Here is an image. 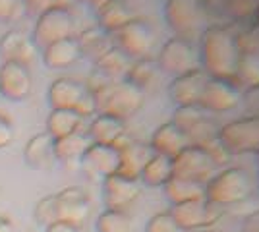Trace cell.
Instances as JSON below:
<instances>
[{"label":"cell","instance_id":"cell-1","mask_svg":"<svg viewBox=\"0 0 259 232\" xmlns=\"http://www.w3.org/2000/svg\"><path fill=\"white\" fill-rule=\"evenodd\" d=\"M201 62L209 77L236 79L240 62L238 39L225 27H209L201 39Z\"/></svg>","mask_w":259,"mask_h":232},{"label":"cell","instance_id":"cell-2","mask_svg":"<svg viewBox=\"0 0 259 232\" xmlns=\"http://www.w3.org/2000/svg\"><path fill=\"white\" fill-rule=\"evenodd\" d=\"M253 194L251 176L240 166H228L207 180L205 199L219 207H228L246 201Z\"/></svg>","mask_w":259,"mask_h":232},{"label":"cell","instance_id":"cell-3","mask_svg":"<svg viewBox=\"0 0 259 232\" xmlns=\"http://www.w3.org/2000/svg\"><path fill=\"white\" fill-rule=\"evenodd\" d=\"M91 95L95 99L97 114H108L118 120H126L130 116H134L143 105V91L128 83L126 79L114 81Z\"/></svg>","mask_w":259,"mask_h":232},{"label":"cell","instance_id":"cell-4","mask_svg":"<svg viewBox=\"0 0 259 232\" xmlns=\"http://www.w3.org/2000/svg\"><path fill=\"white\" fill-rule=\"evenodd\" d=\"M47 101L51 109H70V111L79 112L83 118L97 114L93 95L87 91L83 83H79L72 77L54 79L47 91Z\"/></svg>","mask_w":259,"mask_h":232},{"label":"cell","instance_id":"cell-5","mask_svg":"<svg viewBox=\"0 0 259 232\" xmlns=\"http://www.w3.org/2000/svg\"><path fill=\"white\" fill-rule=\"evenodd\" d=\"M76 20L68 6H53L37 16L31 41L37 49H45L66 37H74Z\"/></svg>","mask_w":259,"mask_h":232},{"label":"cell","instance_id":"cell-6","mask_svg":"<svg viewBox=\"0 0 259 232\" xmlns=\"http://www.w3.org/2000/svg\"><path fill=\"white\" fill-rule=\"evenodd\" d=\"M207 18L205 0H166L164 20L178 37L195 33Z\"/></svg>","mask_w":259,"mask_h":232},{"label":"cell","instance_id":"cell-7","mask_svg":"<svg viewBox=\"0 0 259 232\" xmlns=\"http://www.w3.org/2000/svg\"><path fill=\"white\" fill-rule=\"evenodd\" d=\"M170 215L184 232H201L225 217V207H219L207 199H195L172 205Z\"/></svg>","mask_w":259,"mask_h":232},{"label":"cell","instance_id":"cell-8","mask_svg":"<svg viewBox=\"0 0 259 232\" xmlns=\"http://www.w3.org/2000/svg\"><path fill=\"white\" fill-rule=\"evenodd\" d=\"M219 140L230 155L259 153V116L228 122L219 128Z\"/></svg>","mask_w":259,"mask_h":232},{"label":"cell","instance_id":"cell-9","mask_svg":"<svg viewBox=\"0 0 259 232\" xmlns=\"http://www.w3.org/2000/svg\"><path fill=\"white\" fill-rule=\"evenodd\" d=\"M112 44L120 49L130 58H147L155 44V33L149 27V23L143 20H130L126 25H122L118 31L110 33Z\"/></svg>","mask_w":259,"mask_h":232},{"label":"cell","instance_id":"cell-10","mask_svg":"<svg viewBox=\"0 0 259 232\" xmlns=\"http://www.w3.org/2000/svg\"><path fill=\"white\" fill-rule=\"evenodd\" d=\"M217 163L203 147L188 145L172 159V176L207 182L213 176Z\"/></svg>","mask_w":259,"mask_h":232},{"label":"cell","instance_id":"cell-11","mask_svg":"<svg viewBox=\"0 0 259 232\" xmlns=\"http://www.w3.org/2000/svg\"><path fill=\"white\" fill-rule=\"evenodd\" d=\"M141 194L140 180L122 176V174H110L103 180V203L110 211H126L138 201Z\"/></svg>","mask_w":259,"mask_h":232},{"label":"cell","instance_id":"cell-12","mask_svg":"<svg viewBox=\"0 0 259 232\" xmlns=\"http://www.w3.org/2000/svg\"><path fill=\"white\" fill-rule=\"evenodd\" d=\"M81 170L93 180H105L110 174H116L120 166V151L114 145L91 144L79 159Z\"/></svg>","mask_w":259,"mask_h":232},{"label":"cell","instance_id":"cell-13","mask_svg":"<svg viewBox=\"0 0 259 232\" xmlns=\"http://www.w3.org/2000/svg\"><path fill=\"white\" fill-rule=\"evenodd\" d=\"M56 196V213L58 221L74 224V226H83L91 215V201L89 196L81 188L70 186L54 194Z\"/></svg>","mask_w":259,"mask_h":232},{"label":"cell","instance_id":"cell-14","mask_svg":"<svg viewBox=\"0 0 259 232\" xmlns=\"http://www.w3.org/2000/svg\"><path fill=\"white\" fill-rule=\"evenodd\" d=\"M33 77L29 66L20 62H4L0 66V95L12 103L25 101L31 95Z\"/></svg>","mask_w":259,"mask_h":232},{"label":"cell","instance_id":"cell-15","mask_svg":"<svg viewBox=\"0 0 259 232\" xmlns=\"http://www.w3.org/2000/svg\"><path fill=\"white\" fill-rule=\"evenodd\" d=\"M157 64L174 76H180L184 72H190L197 68V58H195L194 47L188 43L184 37H174L166 41L161 49V55Z\"/></svg>","mask_w":259,"mask_h":232},{"label":"cell","instance_id":"cell-16","mask_svg":"<svg viewBox=\"0 0 259 232\" xmlns=\"http://www.w3.org/2000/svg\"><path fill=\"white\" fill-rule=\"evenodd\" d=\"M240 103V91H238L234 79H223V77H209L203 89V95L199 105L207 111L227 112L232 111Z\"/></svg>","mask_w":259,"mask_h":232},{"label":"cell","instance_id":"cell-17","mask_svg":"<svg viewBox=\"0 0 259 232\" xmlns=\"http://www.w3.org/2000/svg\"><path fill=\"white\" fill-rule=\"evenodd\" d=\"M114 147L120 151L118 174L134 178V180H140L141 170L145 168V165L149 163V159L155 155V151L151 149V145L136 142V140L128 137V133H126Z\"/></svg>","mask_w":259,"mask_h":232},{"label":"cell","instance_id":"cell-18","mask_svg":"<svg viewBox=\"0 0 259 232\" xmlns=\"http://www.w3.org/2000/svg\"><path fill=\"white\" fill-rule=\"evenodd\" d=\"M207 79H209L207 72L205 70H199V68H194L190 72H184V74L174 77V81L170 83V89H168V95H170V99L178 107H184V105H199L201 95H203V89L207 85Z\"/></svg>","mask_w":259,"mask_h":232},{"label":"cell","instance_id":"cell-19","mask_svg":"<svg viewBox=\"0 0 259 232\" xmlns=\"http://www.w3.org/2000/svg\"><path fill=\"white\" fill-rule=\"evenodd\" d=\"M37 55V47L33 44L31 35L23 29H10L0 37V56L4 62H20L29 66Z\"/></svg>","mask_w":259,"mask_h":232},{"label":"cell","instance_id":"cell-20","mask_svg":"<svg viewBox=\"0 0 259 232\" xmlns=\"http://www.w3.org/2000/svg\"><path fill=\"white\" fill-rule=\"evenodd\" d=\"M190 145L188 142V135L182 128H178L174 122H166L159 126L151 137V149L155 153L164 155V157H170L174 159L176 155L184 151L186 147Z\"/></svg>","mask_w":259,"mask_h":232},{"label":"cell","instance_id":"cell-21","mask_svg":"<svg viewBox=\"0 0 259 232\" xmlns=\"http://www.w3.org/2000/svg\"><path fill=\"white\" fill-rule=\"evenodd\" d=\"M81 58L76 37H66L43 49V62L51 70H64Z\"/></svg>","mask_w":259,"mask_h":232},{"label":"cell","instance_id":"cell-22","mask_svg":"<svg viewBox=\"0 0 259 232\" xmlns=\"http://www.w3.org/2000/svg\"><path fill=\"white\" fill-rule=\"evenodd\" d=\"M87 135L91 144L116 145L126 135V126H124V120H118L114 116L97 114L87 128Z\"/></svg>","mask_w":259,"mask_h":232},{"label":"cell","instance_id":"cell-23","mask_svg":"<svg viewBox=\"0 0 259 232\" xmlns=\"http://www.w3.org/2000/svg\"><path fill=\"white\" fill-rule=\"evenodd\" d=\"M54 159V140L47 132L33 135L25 144L23 149V161L33 170H45L49 168Z\"/></svg>","mask_w":259,"mask_h":232},{"label":"cell","instance_id":"cell-24","mask_svg":"<svg viewBox=\"0 0 259 232\" xmlns=\"http://www.w3.org/2000/svg\"><path fill=\"white\" fill-rule=\"evenodd\" d=\"M95 10H97V25L103 27L107 33L118 31L122 25L134 20V14L124 0H105Z\"/></svg>","mask_w":259,"mask_h":232},{"label":"cell","instance_id":"cell-25","mask_svg":"<svg viewBox=\"0 0 259 232\" xmlns=\"http://www.w3.org/2000/svg\"><path fill=\"white\" fill-rule=\"evenodd\" d=\"M76 39H77V44H79L81 56L93 60V64L114 47V44H112V39H110V33H107V31H105L103 27H99V25L83 29Z\"/></svg>","mask_w":259,"mask_h":232},{"label":"cell","instance_id":"cell-26","mask_svg":"<svg viewBox=\"0 0 259 232\" xmlns=\"http://www.w3.org/2000/svg\"><path fill=\"white\" fill-rule=\"evenodd\" d=\"M205 184L207 182H199V180L172 176L162 188H164L166 199L172 205H180V203H186V201L205 199Z\"/></svg>","mask_w":259,"mask_h":232},{"label":"cell","instance_id":"cell-27","mask_svg":"<svg viewBox=\"0 0 259 232\" xmlns=\"http://www.w3.org/2000/svg\"><path fill=\"white\" fill-rule=\"evenodd\" d=\"M89 145H91V140H89L87 132H83V130L68 133L64 137L54 140V159H58L62 163L79 161Z\"/></svg>","mask_w":259,"mask_h":232},{"label":"cell","instance_id":"cell-28","mask_svg":"<svg viewBox=\"0 0 259 232\" xmlns=\"http://www.w3.org/2000/svg\"><path fill=\"white\" fill-rule=\"evenodd\" d=\"M81 122H83V116L76 111L51 109V114L47 116V133L53 140H58V137H64L68 133L81 130Z\"/></svg>","mask_w":259,"mask_h":232},{"label":"cell","instance_id":"cell-29","mask_svg":"<svg viewBox=\"0 0 259 232\" xmlns=\"http://www.w3.org/2000/svg\"><path fill=\"white\" fill-rule=\"evenodd\" d=\"M170 178H172V159L155 153L145 165V168L141 170L140 182L151 188H161Z\"/></svg>","mask_w":259,"mask_h":232},{"label":"cell","instance_id":"cell-30","mask_svg":"<svg viewBox=\"0 0 259 232\" xmlns=\"http://www.w3.org/2000/svg\"><path fill=\"white\" fill-rule=\"evenodd\" d=\"M130 66H132V58L128 55H124L120 49L112 47L107 55L99 58L93 68H97L99 72H103L112 81H122L128 74Z\"/></svg>","mask_w":259,"mask_h":232},{"label":"cell","instance_id":"cell-31","mask_svg":"<svg viewBox=\"0 0 259 232\" xmlns=\"http://www.w3.org/2000/svg\"><path fill=\"white\" fill-rule=\"evenodd\" d=\"M157 66H159V64H157L153 58H149V56H147V58H140V60L132 62V66H130L128 74H126L124 79L143 91V89L147 87L153 79H155Z\"/></svg>","mask_w":259,"mask_h":232},{"label":"cell","instance_id":"cell-32","mask_svg":"<svg viewBox=\"0 0 259 232\" xmlns=\"http://www.w3.org/2000/svg\"><path fill=\"white\" fill-rule=\"evenodd\" d=\"M95 228L97 232H132L134 224H132V217L126 211L105 209L97 217Z\"/></svg>","mask_w":259,"mask_h":232},{"label":"cell","instance_id":"cell-33","mask_svg":"<svg viewBox=\"0 0 259 232\" xmlns=\"http://www.w3.org/2000/svg\"><path fill=\"white\" fill-rule=\"evenodd\" d=\"M236 79L246 85L259 83V49L253 51H242L240 62H238Z\"/></svg>","mask_w":259,"mask_h":232},{"label":"cell","instance_id":"cell-34","mask_svg":"<svg viewBox=\"0 0 259 232\" xmlns=\"http://www.w3.org/2000/svg\"><path fill=\"white\" fill-rule=\"evenodd\" d=\"M33 219L39 226H49L53 222L58 221V213H56V196L51 194V196H45L37 201L35 209H33Z\"/></svg>","mask_w":259,"mask_h":232},{"label":"cell","instance_id":"cell-35","mask_svg":"<svg viewBox=\"0 0 259 232\" xmlns=\"http://www.w3.org/2000/svg\"><path fill=\"white\" fill-rule=\"evenodd\" d=\"M201 118H205L201 105H184V107H176L172 122L178 128H182L184 132H188V130H190L194 124H197Z\"/></svg>","mask_w":259,"mask_h":232},{"label":"cell","instance_id":"cell-36","mask_svg":"<svg viewBox=\"0 0 259 232\" xmlns=\"http://www.w3.org/2000/svg\"><path fill=\"white\" fill-rule=\"evenodd\" d=\"M145 232H184L178 222L174 221V217L170 215V211L164 213H157L145 224Z\"/></svg>","mask_w":259,"mask_h":232},{"label":"cell","instance_id":"cell-37","mask_svg":"<svg viewBox=\"0 0 259 232\" xmlns=\"http://www.w3.org/2000/svg\"><path fill=\"white\" fill-rule=\"evenodd\" d=\"M259 8V0H227V12L232 18H248Z\"/></svg>","mask_w":259,"mask_h":232},{"label":"cell","instance_id":"cell-38","mask_svg":"<svg viewBox=\"0 0 259 232\" xmlns=\"http://www.w3.org/2000/svg\"><path fill=\"white\" fill-rule=\"evenodd\" d=\"M23 12L25 8L22 0H0V22H14Z\"/></svg>","mask_w":259,"mask_h":232},{"label":"cell","instance_id":"cell-39","mask_svg":"<svg viewBox=\"0 0 259 232\" xmlns=\"http://www.w3.org/2000/svg\"><path fill=\"white\" fill-rule=\"evenodd\" d=\"M22 2L25 12H29L33 16H39L53 6H68V0H22Z\"/></svg>","mask_w":259,"mask_h":232},{"label":"cell","instance_id":"cell-40","mask_svg":"<svg viewBox=\"0 0 259 232\" xmlns=\"http://www.w3.org/2000/svg\"><path fill=\"white\" fill-rule=\"evenodd\" d=\"M14 140V124L8 116L0 114V149L8 147Z\"/></svg>","mask_w":259,"mask_h":232},{"label":"cell","instance_id":"cell-41","mask_svg":"<svg viewBox=\"0 0 259 232\" xmlns=\"http://www.w3.org/2000/svg\"><path fill=\"white\" fill-rule=\"evenodd\" d=\"M244 101L248 103L249 109H255V111H259V83H255V85H249V89L246 91V95H244Z\"/></svg>","mask_w":259,"mask_h":232},{"label":"cell","instance_id":"cell-42","mask_svg":"<svg viewBox=\"0 0 259 232\" xmlns=\"http://www.w3.org/2000/svg\"><path fill=\"white\" fill-rule=\"evenodd\" d=\"M45 232H81L79 226H74V224H68V222H62V221H56L53 224H49Z\"/></svg>","mask_w":259,"mask_h":232},{"label":"cell","instance_id":"cell-43","mask_svg":"<svg viewBox=\"0 0 259 232\" xmlns=\"http://www.w3.org/2000/svg\"><path fill=\"white\" fill-rule=\"evenodd\" d=\"M244 232H259V211H253L249 213L248 217L244 219V226H242Z\"/></svg>","mask_w":259,"mask_h":232},{"label":"cell","instance_id":"cell-44","mask_svg":"<svg viewBox=\"0 0 259 232\" xmlns=\"http://www.w3.org/2000/svg\"><path fill=\"white\" fill-rule=\"evenodd\" d=\"M0 232H16L14 226H12V222L6 217H2V215H0Z\"/></svg>","mask_w":259,"mask_h":232},{"label":"cell","instance_id":"cell-45","mask_svg":"<svg viewBox=\"0 0 259 232\" xmlns=\"http://www.w3.org/2000/svg\"><path fill=\"white\" fill-rule=\"evenodd\" d=\"M79 2H83V4H89V6H93V8H97L99 4H103L105 0H79Z\"/></svg>","mask_w":259,"mask_h":232},{"label":"cell","instance_id":"cell-46","mask_svg":"<svg viewBox=\"0 0 259 232\" xmlns=\"http://www.w3.org/2000/svg\"><path fill=\"white\" fill-rule=\"evenodd\" d=\"M255 18H257V23H259V8H257V12H255Z\"/></svg>","mask_w":259,"mask_h":232},{"label":"cell","instance_id":"cell-47","mask_svg":"<svg viewBox=\"0 0 259 232\" xmlns=\"http://www.w3.org/2000/svg\"><path fill=\"white\" fill-rule=\"evenodd\" d=\"M201 232H211V230H201Z\"/></svg>","mask_w":259,"mask_h":232},{"label":"cell","instance_id":"cell-48","mask_svg":"<svg viewBox=\"0 0 259 232\" xmlns=\"http://www.w3.org/2000/svg\"><path fill=\"white\" fill-rule=\"evenodd\" d=\"M257 157H259V153H257Z\"/></svg>","mask_w":259,"mask_h":232}]
</instances>
